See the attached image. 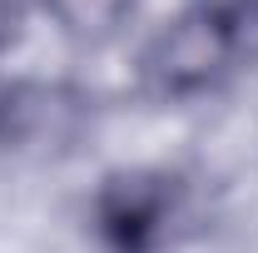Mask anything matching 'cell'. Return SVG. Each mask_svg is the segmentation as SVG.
Here are the masks:
<instances>
[{
    "instance_id": "cell-1",
    "label": "cell",
    "mask_w": 258,
    "mask_h": 253,
    "mask_svg": "<svg viewBox=\"0 0 258 253\" xmlns=\"http://www.w3.org/2000/svg\"><path fill=\"white\" fill-rule=\"evenodd\" d=\"M219 60H224V25L214 15L184 20L179 30L164 35V60H159L164 85H194V80H204Z\"/></svg>"
}]
</instances>
